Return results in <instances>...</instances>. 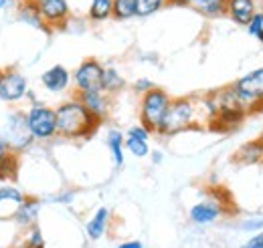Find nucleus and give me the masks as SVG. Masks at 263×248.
I'll list each match as a JSON object with an SVG mask.
<instances>
[{
	"instance_id": "nucleus-31",
	"label": "nucleus",
	"mask_w": 263,
	"mask_h": 248,
	"mask_svg": "<svg viewBox=\"0 0 263 248\" xmlns=\"http://www.w3.org/2000/svg\"><path fill=\"white\" fill-rule=\"evenodd\" d=\"M132 89H134L136 93L142 97V95H146L148 91L156 89V85H154V81H152V79H148V77H140V79H136V81H134Z\"/></svg>"
},
{
	"instance_id": "nucleus-1",
	"label": "nucleus",
	"mask_w": 263,
	"mask_h": 248,
	"mask_svg": "<svg viewBox=\"0 0 263 248\" xmlns=\"http://www.w3.org/2000/svg\"><path fill=\"white\" fill-rule=\"evenodd\" d=\"M55 111H57V131L59 137L63 139H89L101 127V121L87 111V107L75 95L61 101L55 107Z\"/></svg>"
},
{
	"instance_id": "nucleus-12",
	"label": "nucleus",
	"mask_w": 263,
	"mask_h": 248,
	"mask_svg": "<svg viewBox=\"0 0 263 248\" xmlns=\"http://www.w3.org/2000/svg\"><path fill=\"white\" fill-rule=\"evenodd\" d=\"M73 83V73L67 69L65 65H53L41 73V85L49 93H65Z\"/></svg>"
},
{
	"instance_id": "nucleus-20",
	"label": "nucleus",
	"mask_w": 263,
	"mask_h": 248,
	"mask_svg": "<svg viewBox=\"0 0 263 248\" xmlns=\"http://www.w3.org/2000/svg\"><path fill=\"white\" fill-rule=\"evenodd\" d=\"M239 166H255L263 161V137L259 139H251L247 143H243L233 157Z\"/></svg>"
},
{
	"instance_id": "nucleus-23",
	"label": "nucleus",
	"mask_w": 263,
	"mask_h": 248,
	"mask_svg": "<svg viewBox=\"0 0 263 248\" xmlns=\"http://www.w3.org/2000/svg\"><path fill=\"white\" fill-rule=\"evenodd\" d=\"M227 2L229 0H195L191 8L202 14L204 18H221L227 16Z\"/></svg>"
},
{
	"instance_id": "nucleus-25",
	"label": "nucleus",
	"mask_w": 263,
	"mask_h": 248,
	"mask_svg": "<svg viewBox=\"0 0 263 248\" xmlns=\"http://www.w3.org/2000/svg\"><path fill=\"white\" fill-rule=\"evenodd\" d=\"M138 0H114V18L116 20H130L136 18Z\"/></svg>"
},
{
	"instance_id": "nucleus-37",
	"label": "nucleus",
	"mask_w": 263,
	"mask_h": 248,
	"mask_svg": "<svg viewBox=\"0 0 263 248\" xmlns=\"http://www.w3.org/2000/svg\"><path fill=\"white\" fill-rule=\"evenodd\" d=\"M10 2H12V0H0V12H2L4 8H8V6H10Z\"/></svg>"
},
{
	"instance_id": "nucleus-15",
	"label": "nucleus",
	"mask_w": 263,
	"mask_h": 248,
	"mask_svg": "<svg viewBox=\"0 0 263 248\" xmlns=\"http://www.w3.org/2000/svg\"><path fill=\"white\" fill-rule=\"evenodd\" d=\"M23 190L14 186H0V220H10L16 216L21 204L25 202Z\"/></svg>"
},
{
	"instance_id": "nucleus-18",
	"label": "nucleus",
	"mask_w": 263,
	"mask_h": 248,
	"mask_svg": "<svg viewBox=\"0 0 263 248\" xmlns=\"http://www.w3.org/2000/svg\"><path fill=\"white\" fill-rule=\"evenodd\" d=\"M109 222H111V212H109V208L99 206L98 210L91 214V218L87 220V224H85L87 238H89V240H99V238H103L105 232H107V228H109Z\"/></svg>"
},
{
	"instance_id": "nucleus-14",
	"label": "nucleus",
	"mask_w": 263,
	"mask_h": 248,
	"mask_svg": "<svg viewBox=\"0 0 263 248\" xmlns=\"http://www.w3.org/2000/svg\"><path fill=\"white\" fill-rule=\"evenodd\" d=\"M75 97L87 107V111L91 115H96L99 121L103 123L111 111V97L103 91H83V93H75Z\"/></svg>"
},
{
	"instance_id": "nucleus-42",
	"label": "nucleus",
	"mask_w": 263,
	"mask_h": 248,
	"mask_svg": "<svg viewBox=\"0 0 263 248\" xmlns=\"http://www.w3.org/2000/svg\"><path fill=\"white\" fill-rule=\"evenodd\" d=\"M261 10H263V6H261Z\"/></svg>"
},
{
	"instance_id": "nucleus-29",
	"label": "nucleus",
	"mask_w": 263,
	"mask_h": 248,
	"mask_svg": "<svg viewBox=\"0 0 263 248\" xmlns=\"http://www.w3.org/2000/svg\"><path fill=\"white\" fill-rule=\"evenodd\" d=\"M245 31L249 32V36H253L255 40H259V43L263 45V10L253 18V23H251Z\"/></svg>"
},
{
	"instance_id": "nucleus-17",
	"label": "nucleus",
	"mask_w": 263,
	"mask_h": 248,
	"mask_svg": "<svg viewBox=\"0 0 263 248\" xmlns=\"http://www.w3.org/2000/svg\"><path fill=\"white\" fill-rule=\"evenodd\" d=\"M105 146L111 154V159H114V166L116 168H124L126 163V133L118 127H111L107 129L105 133Z\"/></svg>"
},
{
	"instance_id": "nucleus-24",
	"label": "nucleus",
	"mask_w": 263,
	"mask_h": 248,
	"mask_svg": "<svg viewBox=\"0 0 263 248\" xmlns=\"http://www.w3.org/2000/svg\"><path fill=\"white\" fill-rule=\"evenodd\" d=\"M18 172V155L12 154L0 139V180H14Z\"/></svg>"
},
{
	"instance_id": "nucleus-21",
	"label": "nucleus",
	"mask_w": 263,
	"mask_h": 248,
	"mask_svg": "<svg viewBox=\"0 0 263 248\" xmlns=\"http://www.w3.org/2000/svg\"><path fill=\"white\" fill-rule=\"evenodd\" d=\"M124 89H126V79H124V75H122L116 67L105 65V69H103V79H101V91L107 93L109 97H114V95L122 93Z\"/></svg>"
},
{
	"instance_id": "nucleus-32",
	"label": "nucleus",
	"mask_w": 263,
	"mask_h": 248,
	"mask_svg": "<svg viewBox=\"0 0 263 248\" xmlns=\"http://www.w3.org/2000/svg\"><path fill=\"white\" fill-rule=\"evenodd\" d=\"M49 200H51L53 204H71V202L75 200V192H73V190H65V192H61V194L51 196Z\"/></svg>"
},
{
	"instance_id": "nucleus-19",
	"label": "nucleus",
	"mask_w": 263,
	"mask_h": 248,
	"mask_svg": "<svg viewBox=\"0 0 263 248\" xmlns=\"http://www.w3.org/2000/svg\"><path fill=\"white\" fill-rule=\"evenodd\" d=\"M16 18L23 23V25H29L33 27L36 31H43V32H51L47 29L41 12H39V4L34 2H29V0H21L18 8H16Z\"/></svg>"
},
{
	"instance_id": "nucleus-4",
	"label": "nucleus",
	"mask_w": 263,
	"mask_h": 248,
	"mask_svg": "<svg viewBox=\"0 0 263 248\" xmlns=\"http://www.w3.org/2000/svg\"><path fill=\"white\" fill-rule=\"evenodd\" d=\"M0 139L12 154L21 155L27 150H31L34 143V137L29 129L27 111L23 109H10L4 117V123L0 127Z\"/></svg>"
},
{
	"instance_id": "nucleus-13",
	"label": "nucleus",
	"mask_w": 263,
	"mask_h": 248,
	"mask_svg": "<svg viewBox=\"0 0 263 248\" xmlns=\"http://www.w3.org/2000/svg\"><path fill=\"white\" fill-rule=\"evenodd\" d=\"M261 12V6L255 0H229L227 2V16L233 20V25L247 29L253 18Z\"/></svg>"
},
{
	"instance_id": "nucleus-5",
	"label": "nucleus",
	"mask_w": 263,
	"mask_h": 248,
	"mask_svg": "<svg viewBox=\"0 0 263 248\" xmlns=\"http://www.w3.org/2000/svg\"><path fill=\"white\" fill-rule=\"evenodd\" d=\"M172 99L174 97L168 93L166 89H160V87H156V89L148 91L146 95H142L140 103H138L140 105L138 107L140 123L144 125V127H148L152 133H156L160 123H162V119H164L168 107H170V103H172Z\"/></svg>"
},
{
	"instance_id": "nucleus-11",
	"label": "nucleus",
	"mask_w": 263,
	"mask_h": 248,
	"mask_svg": "<svg viewBox=\"0 0 263 248\" xmlns=\"http://www.w3.org/2000/svg\"><path fill=\"white\" fill-rule=\"evenodd\" d=\"M39 12L51 32L65 31L69 18L73 16L69 0H43V2H39Z\"/></svg>"
},
{
	"instance_id": "nucleus-7",
	"label": "nucleus",
	"mask_w": 263,
	"mask_h": 248,
	"mask_svg": "<svg viewBox=\"0 0 263 248\" xmlns=\"http://www.w3.org/2000/svg\"><path fill=\"white\" fill-rule=\"evenodd\" d=\"M221 194H223V190L215 188V190H211L209 198L198 200L197 204H193L189 210V220L195 226H211V224L219 222L223 216H227L229 214V210H227L229 202H225L221 198Z\"/></svg>"
},
{
	"instance_id": "nucleus-33",
	"label": "nucleus",
	"mask_w": 263,
	"mask_h": 248,
	"mask_svg": "<svg viewBox=\"0 0 263 248\" xmlns=\"http://www.w3.org/2000/svg\"><path fill=\"white\" fill-rule=\"evenodd\" d=\"M241 248H263V230L257 232V234H251V236L243 242Z\"/></svg>"
},
{
	"instance_id": "nucleus-2",
	"label": "nucleus",
	"mask_w": 263,
	"mask_h": 248,
	"mask_svg": "<svg viewBox=\"0 0 263 248\" xmlns=\"http://www.w3.org/2000/svg\"><path fill=\"white\" fill-rule=\"evenodd\" d=\"M202 127H204V123L200 119L197 97H174L162 123L156 131V135L166 139V137H174L182 131L202 129Z\"/></svg>"
},
{
	"instance_id": "nucleus-36",
	"label": "nucleus",
	"mask_w": 263,
	"mask_h": 248,
	"mask_svg": "<svg viewBox=\"0 0 263 248\" xmlns=\"http://www.w3.org/2000/svg\"><path fill=\"white\" fill-rule=\"evenodd\" d=\"M118 248H144V244L140 240H126V242L118 244Z\"/></svg>"
},
{
	"instance_id": "nucleus-8",
	"label": "nucleus",
	"mask_w": 263,
	"mask_h": 248,
	"mask_svg": "<svg viewBox=\"0 0 263 248\" xmlns=\"http://www.w3.org/2000/svg\"><path fill=\"white\" fill-rule=\"evenodd\" d=\"M231 85L237 97L249 107V111L255 113V109L263 103V67L245 73Z\"/></svg>"
},
{
	"instance_id": "nucleus-10",
	"label": "nucleus",
	"mask_w": 263,
	"mask_h": 248,
	"mask_svg": "<svg viewBox=\"0 0 263 248\" xmlns=\"http://www.w3.org/2000/svg\"><path fill=\"white\" fill-rule=\"evenodd\" d=\"M29 79L16 71V69H4L0 75V101L4 103H18L23 99H27L29 95Z\"/></svg>"
},
{
	"instance_id": "nucleus-22",
	"label": "nucleus",
	"mask_w": 263,
	"mask_h": 248,
	"mask_svg": "<svg viewBox=\"0 0 263 248\" xmlns=\"http://www.w3.org/2000/svg\"><path fill=\"white\" fill-rule=\"evenodd\" d=\"M85 18L93 25L114 18V0H89Z\"/></svg>"
},
{
	"instance_id": "nucleus-6",
	"label": "nucleus",
	"mask_w": 263,
	"mask_h": 248,
	"mask_svg": "<svg viewBox=\"0 0 263 248\" xmlns=\"http://www.w3.org/2000/svg\"><path fill=\"white\" fill-rule=\"evenodd\" d=\"M27 121H29V129L33 133L34 141L47 143L53 141L55 137H59L57 131V111L55 107L47 105V103H31V107L27 109Z\"/></svg>"
},
{
	"instance_id": "nucleus-38",
	"label": "nucleus",
	"mask_w": 263,
	"mask_h": 248,
	"mask_svg": "<svg viewBox=\"0 0 263 248\" xmlns=\"http://www.w3.org/2000/svg\"><path fill=\"white\" fill-rule=\"evenodd\" d=\"M255 113H263V103L259 105V107H257V109H255Z\"/></svg>"
},
{
	"instance_id": "nucleus-40",
	"label": "nucleus",
	"mask_w": 263,
	"mask_h": 248,
	"mask_svg": "<svg viewBox=\"0 0 263 248\" xmlns=\"http://www.w3.org/2000/svg\"><path fill=\"white\" fill-rule=\"evenodd\" d=\"M255 2H257V4H259V6H263V0H255Z\"/></svg>"
},
{
	"instance_id": "nucleus-16",
	"label": "nucleus",
	"mask_w": 263,
	"mask_h": 248,
	"mask_svg": "<svg viewBox=\"0 0 263 248\" xmlns=\"http://www.w3.org/2000/svg\"><path fill=\"white\" fill-rule=\"evenodd\" d=\"M41 208H43V200H39V198H34V196H27L25 202L21 204L16 216H14V222H16L21 228H25V230L33 228V226H36Z\"/></svg>"
},
{
	"instance_id": "nucleus-9",
	"label": "nucleus",
	"mask_w": 263,
	"mask_h": 248,
	"mask_svg": "<svg viewBox=\"0 0 263 248\" xmlns=\"http://www.w3.org/2000/svg\"><path fill=\"white\" fill-rule=\"evenodd\" d=\"M103 69H105V65H101L98 59H85V61L79 63L77 69L73 71V87H75V93L101 91Z\"/></svg>"
},
{
	"instance_id": "nucleus-30",
	"label": "nucleus",
	"mask_w": 263,
	"mask_h": 248,
	"mask_svg": "<svg viewBox=\"0 0 263 248\" xmlns=\"http://www.w3.org/2000/svg\"><path fill=\"white\" fill-rule=\"evenodd\" d=\"M126 137H136V139H142V141H150L152 131L148 127H144L142 123H136L126 131Z\"/></svg>"
},
{
	"instance_id": "nucleus-27",
	"label": "nucleus",
	"mask_w": 263,
	"mask_h": 248,
	"mask_svg": "<svg viewBox=\"0 0 263 248\" xmlns=\"http://www.w3.org/2000/svg\"><path fill=\"white\" fill-rule=\"evenodd\" d=\"M237 228L245 234H257L263 230V216H247V218H241Z\"/></svg>"
},
{
	"instance_id": "nucleus-41",
	"label": "nucleus",
	"mask_w": 263,
	"mask_h": 248,
	"mask_svg": "<svg viewBox=\"0 0 263 248\" xmlns=\"http://www.w3.org/2000/svg\"><path fill=\"white\" fill-rule=\"evenodd\" d=\"M0 75H2V69H0Z\"/></svg>"
},
{
	"instance_id": "nucleus-39",
	"label": "nucleus",
	"mask_w": 263,
	"mask_h": 248,
	"mask_svg": "<svg viewBox=\"0 0 263 248\" xmlns=\"http://www.w3.org/2000/svg\"><path fill=\"white\" fill-rule=\"evenodd\" d=\"M29 2H34V4H39V2H43V0H29Z\"/></svg>"
},
{
	"instance_id": "nucleus-26",
	"label": "nucleus",
	"mask_w": 263,
	"mask_h": 248,
	"mask_svg": "<svg viewBox=\"0 0 263 248\" xmlns=\"http://www.w3.org/2000/svg\"><path fill=\"white\" fill-rule=\"evenodd\" d=\"M126 152L132 154L138 159H144L152 154L150 150V143L148 141H142V139H136V137H126Z\"/></svg>"
},
{
	"instance_id": "nucleus-34",
	"label": "nucleus",
	"mask_w": 263,
	"mask_h": 248,
	"mask_svg": "<svg viewBox=\"0 0 263 248\" xmlns=\"http://www.w3.org/2000/svg\"><path fill=\"white\" fill-rule=\"evenodd\" d=\"M150 159H152V163H154V166H160V163H162V159H164V154H162L160 150H152Z\"/></svg>"
},
{
	"instance_id": "nucleus-3",
	"label": "nucleus",
	"mask_w": 263,
	"mask_h": 248,
	"mask_svg": "<svg viewBox=\"0 0 263 248\" xmlns=\"http://www.w3.org/2000/svg\"><path fill=\"white\" fill-rule=\"evenodd\" d=\"M217 97V103H219V113L217 117L209 123L211 131H217V133H231L235 131L237 127H241V123L251 115L249 107L237 97V93L233 91V85L227 87H221L217 91H213Z\"/></svg>"
},
{
	"instance_id": "nucleus-28",
	"label": "nucleus",
	"mask_w": 263,
	"mask_h": 248,
	"mask_svg": "<svg viewBox=\"0 0 263 248\" xmlns=\"http://www.w3.org/2000/svg\"><path fill=\"white\" fill-rule=\"evenodd\" d=\"M23 244L27 248H45V238H43V232H41L39 226H33V228L27 230Z\"/></svg>"
},
{
	"instance_id": "nucleus-35",
	"label": "nucleus",
	"mask_w": 263,
	"mask_h": 248,
	"mask_svg": "<svg viewBox=\"0 0 263 248\" xmlns=\"http://www.w3.org/2000/svg\"><path fill=\"white\" fill-rule=\"evenodd\" d=\"M193 2H195V0H168V6H178V8L189 6V8H191Z\"/></svg>"
},
{
	"instance_id": "nucleus-43",
	"label": "nucleus",
	"mask_w": 263,
	"mask_h": 248,
	"mask_svg": "<svg viewBox=\"0 0 263 248\" xmlns=\"http://www.w3.org/2000/svg\"><path fill=\"white\" fill-rule=\"evenodd\" d=\"M12 248H14V246H12Z\"/></svg>"
}]
</instances>
